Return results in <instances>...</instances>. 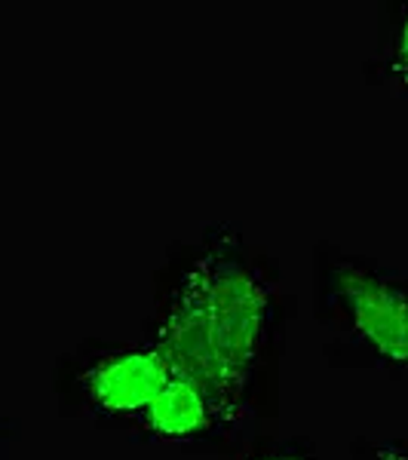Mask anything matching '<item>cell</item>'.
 <instances>
[{"mask_svg":"<svg viewBox=\"0 0 408 460\" xmlns=\"http://www.w3.org/2000/svg\"><path fill=\"white\" fill-rule=\"evenodd\" d=\"M372 460H408V448L405 445H377Z\"/></svg>","mask_w":408,"mask_h":460,"instance_id":"8","label":"cell"},{"mask_svg":"<svg viewBox=\"0 0 408 460\" xmlns=\"http://www.w3.org/2000/svg\"><path fill=\"white\" fill-rule=\"evenodd\" d=\"M292 298L277 261L236 225L203 227L197 243H175L154 273V314L142 341L182 375L209 384L258 418L273 414L277 368Z\"/></svg>","mask_w":408,"mask_h":460,"instance_id":"1","label":"cell"},{"mask_svg":"<svg viewBox=\"0 0 408 460\" xmlns=\"http://www.w3.org/2000/svg\"><path fill=\"white\" fill-rule=\"evenodd\" d=\"M381 80L390 84L399 95H408V4L403 6V19L396 25L390 47L381 56Z\"/></svg>","mask_w":408,"mask_h":460,"instance_id":"5","label":"cell"},{"mask_svg":"<svg viewBox=\"0 0 408 460\" xmlns=\"http://www.w3.org/2000/svg\"><path fill=\"white\" fill-rule=\"evenodd\" d=\"M22 439V420L16 414H6L0 405V460H10V448Z\"/></svg>","mask_w":408,"mask_h":460,"instance_id":"7","label":"cell"},{"mask_svg":"<svg viewBox=\"0 0 408 460\" xmlns=\"http://www.w3.org/2000/svg\"><path fill=\"white\" fill-rule=\"evenodd\" d=\"M258 427L262 418L246 405L234 402L197 377L175 372L132 424L126 439L200 455H234L258 433Z\"/></svg>","mask_w":408,"mask_h":460,"instance_id":"4","label":"cell"},{"mask_svg":"<svg viewBox=\"0 0 408 460\" xmlns=\"http://www.w3.org/2000/svg\"><path fill=\"white\" fill-rule=\"evenodd\" d=\"M316 319L377 366L408 375V283L338 249L316 252Z\"/></svg>","mask_w":408,"mask_h":460,"instance_id":"3","label":"cell"},{"mask_svg":"<svg viewBox=\"0 0 408 460\" xmlns=\"http://www.w3.org/2000/svg\"><path fill=\"white\" fill-rule=\"evenodd\" d=\"M173 375L166 356L145 341L86 338L56 356L53 396L65 418H84L95 429L126 436Z\"/></svg>","mask_w":408,"mask_h":460,"instance_id":"2","label":"cell"},{"mask_svg":"<svg viewBox=\"0 0 408 460\" xmlns=\"http://www.w3.org/2000/svg\"><path fill=\"white\" fill-rule=\"evenodd\" d=\"M227 460H323L307 442H267L234 451Z\"/></svg>","mask_w":408,"mask_h":460,"instance_id":"6","label":"cell"}]
</instances>
